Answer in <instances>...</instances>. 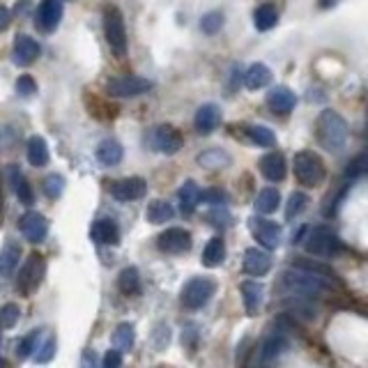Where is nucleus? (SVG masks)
<instances>
[{"label":"nucleus","mask_w":368,"mask_h":368,"mask_svg":"<svg viewBox=\"0 0 368 368\" xmlns=\"http://www.w3.org/2000/svg\"><path fill=\"white\" fill-rule=\"evenodd\" d=\"M332 284L334 281L295 265L293 270H286L281 274L279 288H284L286 295H293V297H323L332 290Z\"/></svg>","instance_id":"nucleus-1"},{"label":"nucleus","mask_w":368,"mask_h":368,"mask_svg":"<svg viewBox=\"0 0 368 368\" xmlns=\"http://www.w3.org/2000/svg\"><path fill=\"white\" fill-rule=\"evenodd\" d=\"M348 122L346 117L341 113L332 111V108H325L323 113L318 115V122H316V136H318V143L330 152H339L346 147L348 143Z\"/></svg>","instance_id":"nucleus-2"},{"label":"nucleus","mask_w":368,"mask_h":368,"mask_svg":"<svg viewBox=\"0 0 368 368\" xmlns=\"http://www.w3.org/2000/svg\"><path fill=\"white\" fill-rule=\"evenodd\" d=\"M293 168H295V177L297 182L309 186V189H316L325 182L327 177V168H325V161L323 156L313 150H302L295 154L293 159Z\"/></svg>","instance_id":"nucleus-3"},{"label":"nucleus","mask_w":368,"mask_h":368,"mask_svg":"<svg viewBox=\"0 0 368 368\" xmlns=\"http://www.w3.org/2000/svg\"><path fill=\"white\" fill-rule=\"evenodd\" d=\"M309 237L304 242V246H307V251L318 256V258H336L339 253L346 251V246H343V240L336 235L332 228H327V226H318V228H307Z\"/></svg>","instance_id":"nucleus-4"},{"label":"nucleus","mask_w":368,"mask_h":368,"mask_svg":"<svg viewBox=\"0 0 368 368\" xmlns=\"http://www.w3.org/2000/svg\"><path fill=\"white\" fill-rule=\"evenodd\" d=\"M104 35L115 56L127 53V28H124V17L115 5L104 7Z\"/></svg>","instance_id":"nucleus-5"},{"label":"nucleus","mask_w":368,"mask_h":368,"mask_svg":"<svg viewBox=\"0 0 368 368\" xmlns=\"http://www.w3.org/2000/svg\"><path fill=\"white\" fill-rule=\"evenodd\" d=\"M154 88V83L145 76H136V74H122V76H113L108 78L106 83V92L111 97H120V99H129V97H138L145 95Z\"/></svg>","instance_id":"nucleus-6"},{"label":"nucleus","mask_w":368,"mask_h":368,"mask_svg":"<svg viewBox=\"0 0 368 368\" xmlns=\"http://www.w3.org/2000/svg\"><path fill=\"white\" fill-rule=\"evenodd\" d=\"M46 274V260L44 256L39 253H30L26 265L21 267L19 272V279H17V290L23 295V297H30L39 286H42V279Z\"/></svg>","instance_id":"nucleus-7"},{"label":"nucleus","mask_w":368,"mask_h":368,"mask_svg":"<svg viewBox=\"0 0 368 368\" xmlns=\"http://www.w3.org/2000/svg\"><path fill=\"white\" fill-rule=\"evenodd\" d=\"M216 293V281L207 277H196L182 288V304L189 311H198L212 300Z\"/></svg>","instance_id":"nucleus-8"},{"label":"nucleus","mask_w":368,"mask_h":368,"mask_svg":"<svg viewBox=\"0 0 368 368\" xmlns=\"http://www.w3.org/2000/svg\"><path fill=\"white\" fill-rule=\"evenodd\" d=\"M193 244V237L191 233L186 228H166L159 237H156V249L161 253H168V256H179V253H186Z\"/></svg>","instance_id":"nucleus-9"},{"label":"nucleus","mask_w":368,"mask_h":368,"mask_svg":"<svg viewBox=\"0 0 368 368\" xmlns=\"http://www.w3.org/2000/svg\"><path fill=\"white\" fill-rule=\"evenodd\" d=\"M249 228H251L253 237L260 242L265 249H279L281 240H284V230L277 221L263 216H251L249 219Z\"/></svg>","instance_id":"nucleus-10"},{"label":"nucleus","mask_w":368,"mask_h":368,"mask_svg":"<svg viewBox=\"0 0 368 368\" xmlns=\"http://www.w3.org/2000/svg\"><path fill=\"white\" fill-rule=\"evenodd\" d=\"M152 145H154V150H159L161 154L173 156L182 150L184 138L173 124H159V127H154L152 131Z\"/></svg>","instance_id":"nucleus-11"},{"label":"nucleus","mask_w":368,"mask_h":368,"mask_svg":"<svg viewBox=\"0 0 368 368\" xmlns=\"http://www.w3.org/2000/svg\"><path fill=\"white\" fill-rule=\"evenodd\" d=\"M39 53H42V49H39L37 39H33L30 35H23V33L14 37V46H12V60H14V65L30 67L39 58Z\"/></svg>","instance_id":"nucleus-12"},{"label":"nucleus","mask_w":368,"mask_h":368,"mask_svg":"<svg viewBox=\"0 0 368 368\" xmlns=\"http://www.w3.org/2000/svg\"><path fill=\"white\" fill-rule=\"evenodd\" d=\"M19 228L23 233V237H26L28 242H33V244H39V242L46 240V235H49V221H46L44 214L39 212H26L21 216L19 221Z\"/></svg>","instance_id":"nucleus-13"},{"label":"nucleus","mask_w":368,"mask_h":368,"mask_svg":"<svg viewBox=\"0 0 368 368\" xmlns=\"http://www.w3.org/2000/svg\"><path fill=\"white\" fill-rule=\"evenodd\" d=\"M147 193V182L143 177H124L117 179L111 184V196L115 200L129 203V200H138Z\"/></svg>","instance_id":"nucleus-14"},{"label":"nucleus","mask_w":368,"mask_h":368,"mask_svg":"<svg viewBox=\"0 0 368 368\" xmlns=\"http://www.w3.org/2000/svg\"><path fill=\"white\" fill-rule=\"evenodd\" d=\"M62 14H65V7H62V0H42L37 10V26L44 30V33H53L60 21Z\"/></svg>","instance_id":"nucleus-15"},{"label":"nucleus","mask_w":368,"mask_h":368,"mask_svg":"<svg viewBox=\"0 0 368 368\" xmlns=\"http://www.w3.org/2000/svg\"><path fill=\"white\" fill-rule=\"evenodd\" d=\"M221 117L223 113L216 104H203L198 111H196L193 127L200 136H209V134H214L216 127L221 124Z\"/></svg>","instance_id":"nucleus-16"},{"label":"nucleus","mask_w":368,"mask_h":368,"mask_svg":"<svg viewBox=\"0 0 368 368\" xmlns=\"http://www.w3.org/2000/svg\"><path fill=\"white\" fill-rule=\"evenodd\" d=\"M242 267L249 274V277H265L272 270V256L263 249L251 246L244 251V260H242Z\"/></svg>","instance_id":"nucleus-17"},{"label":"nucleus","mask_w":368,"mask_h":368,"mask_svg":"<svg viewBox=\"0 0 368 368\" xmlns=\"http://www.w3.org/2000/svg\"><path fill=\"white\" fill-rule=\"evenodd\" d=\"M295 104H297V97L288 85H274L267 92V106L277 115H288L295 108Z\"/></svg>","instance_id":"nucleus-18"},{"label":"nucleus","mask_w":368,"mask_h":368,"mask_svg":"<svg viewBox=\"0 0 368 368\" xmlns=\"http://www.w3.org/2000/svg\"><path fill=\"white\" fill-rule=\"evenodd\" d=\"M260 173L265 179H270V182H281V179H286V173H288L286 156L281 152H267L260 159Z\"/></svg>","instance_id":"nucleus-19"},{"label":"nucleus","mask_w":368,"mask_h":368,"mask_svg":"<svg viewBox=\"0 0 368 368\" xmlns=\"http://www.w3.org/2000/svg\"><path fill=\"white\" fill-rule=\"evenodd\" d=\"M240 293H242V300H244L246 316H258V311L263 309V302H265L263 284H258V281H244L240 286Z\"/></svg>","instance_id":"nucleus-20"},{"label":"nucleus","mask_w":368,"mask_h":368,"mask_svg":"<svg viewBox=\"0 0 368 368\" xmlns=\"http://www.w3.org/2000/svg\"><path fill=\"white\" fill-rule=\"evenodd\" d=\"M90 237L97 242V244H117L120 242V228L113 219H97L95 223L90 226Z\"/></svg>","instance_id":"nucleus-21"},{"label":"nucleus","mask_w":368,"mask_h":368,"mask_svg":"<svg viewBox=\"0 0 368 368\" xmlns=\"http://www.w3.org/2000/svg\"><path fill=\"white\" fill-rule=\"evenodd\" d=\"M7 175H10V182L14 186V193H17V198H19L21 205H33V203H35V191H33V186H30L28 177L23 175V170L12 163V166L7 168Z\"/></svg>","instance_id":"nucleus-22"},{"label":"nucleus","mask_w":368,"mask_h":368,"mask_svg":"<svg viewBox=\"0 0 368 368\" xmlns=\"http://www.w3.org/2000/svg\"><path fill=\"white\" fill-rule=\"evenodd\" d=\"M19 260H21V246L19 242H7L0 251V281L10 279L14 272L19 267Z\"/></svg>","instance_id":"nucleus-23"},{"label":"nucleus","mask_w":368,"mask_h":368,"mask_svg":"<svg viewBox=\"0 0 368 368\" xmlns=\"http://www.w3.org/2000/svg\"><path fill=\"white\" fill-rule=\"evenodd\" d=\"M179 209H182V214H193L196 207H198L200 203V189L198 184L193 182V179H186V182L179 186Z\"/></svg>","instance_id":"nucleus-24"},{"label":"nucleus","mask_w":368,"mask_h":368,"mask_svg":"<svg viewBox=\"0 0 368 368\" xmlns=\"http://www.w3.org/2000/svg\"><path fill=\"white\" fill-rule=\"evenodd\" d=\"M272 81V69L263 62H256L246 69L244 74V85L249 90H260V88H267Z\"/></svg>","instance_id":"nucleus-25"},{"label":"nucleus","mask_w":368,"mask_h":368,"mask_svg":"<svg viewBox=\"0 0 368 368\" xmlns=\"http://www.w3.org/2000/svg\"><path fill=\"white\" fill-rule=\"evenodd\" d=\"M51 159V154H49V145H46V140L42 136H30L28 138V161H30V166H35V168H42L46 166Z\"/></svg>","instance_id":"nucleus-26"},{"label":"nucleus","mask_w":368,"mask_h":368,"mask_svg":"<svg viewBox=\"0 0 368 368\" xmlns=\"http://www.w3.org/2000/svg\"><path fill=\"white\" fill-rule=\"evenodd\" d=\"M122 156H124L122 145L113 138L101 140L97 147V159H99V163H104V166H117V163L122 161Z\"/></svg>","instance_id":"nucleus-27"},{"label":"nucleus","mask_w":368,"mask_h":368,"mask_svg":"<svg viewBox=\"0 0 368 368\" xmlns=\"http://www.w3.org/2000/svg\"><path fill=\"white\" fill-rule=\"evenodd\" d=\"M203 265L205 267H219L223 260H226V242H223V237H212L207 242V246H205V251H203Z\"/></svg>","instance_id":"nucleus-28"},{"label":"nucleus","mask_w":368,"mask_h":368,"mask_svg":"<svg viewBox=\"0 0 368 368\" xmlns=\"http://www.w3.org/2000/svg\"><path fill=\"white\" fill-rule=\"evenodd\" d=\"M173 216H175V207L170 205L168 200H152L150 205H147V209H145V219L150 223H154V226L166 223Z\"/></svg>","instance_id":"nucleus-29"},{"label":"nucleus","mask_w":368,"mask_h":368,"mask_svg":"<svg viewBox=\"0 0 368 368\" xmlns=\"http://www.w3.org/2000/svg\"><path fill=\"white\" fill-rule=\"evenodd\" d=\"M196 161L200 163L203 168H226L233 163V156L226 150H219V147H212V150H205L196 156Z\"/></svg>","instance_id":"nucleus-30"},{"label":"nucleus","mask_w":368,"mask_h":368,"mask_svg":"<svg viewBox=\"0 0 368 368\" xmlns=\"http://www.w3.org/2000/svg\"><path fill=\"white\" fill-rule=\"evenodd\" d=\"M256 212L258 214H272L277 212L279 205H281V193L279 189H272V186H267V189H263L260 193H258L256 198Z\"/></svg>","instance_id":"nucleus-31"},{"label":"nucleus","mask_w":368,"mask_h":368,"mask_svg":"<svg viewBox=\"0 0 368 368\" xmlns=\"http://www.w3.org/2000/svg\"><path fill=\"white\" fill-rule=\"evenodd\" d=\"M56 348H58V341L53 334H44V341L39 343V334H37V343H35V350H33V359L37 364H49L53 357H56Z\"/></svg>","instance_id":"nucleus-32"},{"label":"nucleus","mask_w":368,"mask_h":368,"mask_svg":"<svg viewBox=\"0 0 368 368\" xmlns=\"http://www.w3.org/2000/svg\"><path fill=\"white\" fill-rule=\"evenodd\" d=\"M288 348H290V346H288V341H286L281 334H274V336H270V339L263 343V352H260L263 362H265V364L277 362V359H279L281 355H284V352H286Z\"/></svg>","instance_id":"nucleus-33"},{"label":"nucleus","mask_w":368,"mask_h":368,"mask_svg":"<svg viewBox=\"0 0 368 368\" xmlns=\"http://www.w3.org/2000/svg\"><path fill=\"white\" fill-rule=\"evenodd\" d=\"M277 21H279V12H277V7L270 5V3L260 5L253 12V23H256V28L260 30V33H267V30H272L274 26H277Z\"/></svg>","instance_id":"nucleus-34"},{"label":"nucleus","mask_w":368,"mask_h":368,"mask_svg":"<svg viewBox=\"0 0 368 368\" xmlns=\"http://www.w3.org/2000/svg\"><path fill=\"white\" fill-rule=\"evenodd\" d=\"M134 343H136V327L131 325V323H122V325H117L115 327V332H113V346L124 352V350H131L134 348Z\"/></svg>","instance_id":"nucleus-35"},{"label":"nucleus","mask_w":368,"mask_h":368,"mask_svg":"<svg viewBox=\"0 0 368 368\" xmlns=\"http://www.w3.org/2000/svg\"><path fill=\"white\" fill-rule=\"evenodd\" d=\"M117 288L124 295H138L140 293V272L136 267H124L117 277Z\"/></svg>","instance_id":"nucleus-36"},{"label":"nucleus","mask_w":368,"mask_h":368,"mask_svg":"<svg viewBox=\"0 0 368 368\" xmlns=\"http://www.w3.org/2000/svg\"><path fill=\"white\" fill-rule=\"evenodd\" d=\"M246 136L258 147H272L274 143H277L274 131L270 127H265V124H251V127H246Z\"/></svg>","instance_id":"nucleus-37"},{"label":"nucleus","mask_w":368,"mask_h":368,"mask_svg":"<svg viewBox=\"0 0 368 368\" xmlns=\"http://www.w3.org/2000/svg\"><path fill=\"white\" fill-rule=\"evenodd\" d=\"M307 205H309L307 193H302V191L290 193V198H288V207H286V219L288 221H293V219H297L304 209H307Z\"/></svg>","instance_id":"nucleus-38"},{"label":"nucleus","mask_w":368,"mask_h":368,"mask_svg":"<svg viewBox=\"0 0 368 368\" xmlns=\"http://www.w3.org/2000/svg\"><path fill=\"white\" fill-rule=\"evenodd\" d=\"M223 26V14L221 12H207L200 19V30L205 35H216Z\"/></svg>","instance_id":"nucleus-39"},{"label":"nucleus","mask_w":368,"mask_h":368,"mask_svg":"<svg viewBox=\"0 0 368 368\" xmlns=\"http://www.w3.org/2000/svg\"><path fill=\"white\" fill-rule=\"evenodd\" d=\"M62 191H65V177L62 175H49L44 179V193H46V198H51V200H56L62 196Z\"/></svg>","instance_id":"nucleus-40"},{"label":"nucleus","mask_w":368,"mask_h":368,"mask_svg":"<svg viewBox=\"0 0 368 368\" xmlns=\"http://www.w3.org/2000/svg\"><path fill=\"white\" fill-rule=\"evenodd\" d=\"M19 316H21V309L19 304H5L3 309H0V327H5V330H12L14 325L19 323Z\"/></svg>","instance_id":"nucleus-41"},{"label":"nucleus","mask_w":368,"mask_h":368,"mask_svg":"<svg viewBox=\"0 0 368 368\" xmlns=\"http://www.w3.org/2000/svg\"><path fill=\"white\" fill-rule=\"evenodd\" d=\"M366 168H368V156H366V152H362V154H357L355 159L350 161V166H348V177H350V179L362 177V175L366 173Z\"/></svg>","instance_id":"nucleus-42"},{"label":"nucleus","mask_w":368,"mask_h":368,"mask_svg":"<svg viewBox=\"0 0 368 368\" xmlns=\"http://www.w3.org/2000/svg\"><path fill=\"white\" fill-rule=\"evenodd\" d=\"M17 92L21 97H33L35 92H37V83H35V78L30 76V74H23L19 76V81H17Z\"/></svg>","instance_id":"nucleus-43"},{"label":"nucleus","mask_w":368,"mask_h":368,"mask_svg":"<svg viewBox=\"0 0 368 368\" xmlns=\"http://www.w3.org/2000/svg\"><path fill=\"white\" fill-rule=\"evenodd\" d=\"M152 339H154V348H156V350H166V346L170 343V330H168V325H156Z\"/></svg>","instance_id":"nucleus-44"},{"label":"nucleus","mask_w":368,"mask_h":368,"mask_svg":"<svg viewBox=\"0 0 368 368\" xmlns=\"http://www.w3.org/2000/svg\"><path fill=\"white\" fill-rule=\"evenodd\" d=\"M200 200L207 203V205H226V191L221 189H207V191H200Z\"/></svg>","instance_id":"nucleus-45"},{"label":"nucleus","mask_w":368,"mask_h":368,"mask_svg":"<svg viewBox=\"0 0 368 368\" xmlns=\"http://www.w3.org/2000/svg\"><path fill=\"white\" fill-rule=\"evenodd\" d=\"M101 364H104V368H120L122 366L120 350H108L104 355V359H101Z\"/></svg>","instance_id":"nucleus-46"},{"label":"nucleus","mask_w":368,"mask_h":368,"mask_svg":"<svg viewBox=\"0 0 368 368\" xmlns=\"http://www.w3.org/2000/svg\"><path fill=\"white\" fill-rule=\"evenodd\" d=\"M10 23H12V12L5 5H0V33L10 28Z\"/></svg>","instance_id":"nucleus-47"},{"label":"nucleus","mask_w":368,"mask_h":368,"mask_svg":"<svg viewBox=\"0 0 368 368\" xmlns=\"http://www.w3.org/2000/svg\"><path fill=\"white\" fill-rule=\"evenodd\" d=\"M330 5H336V0H320V7H330Z\"/></svg>","instance_id":"nucleus-48"},{"label":"nucleus","mask_w":368,"mask_h":368,"mask_svg":"<svg viewBox=\"0 0 368 368\" xmlns=\"http://www.w3.org/2000/svg\"><path fill=\"white\" fill-rule=\"evenodd\" d=\"M0 366H5V359H0Z\"/></svg>","instance_id":"nucleus-49"}]
</instances>
